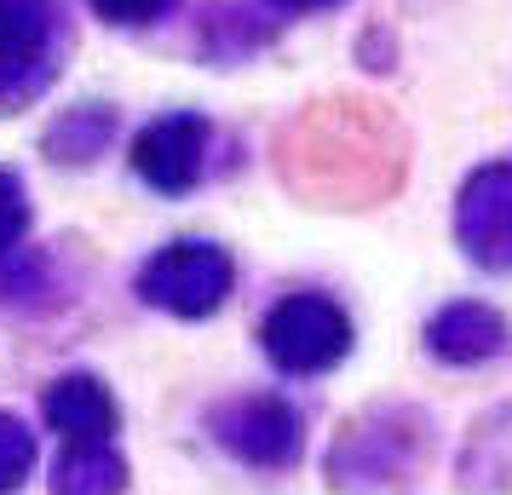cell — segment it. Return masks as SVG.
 Instances as JSON below:
<instances>
[{
  "instance_id": "cell-1",
  "label": "cell",
  "mask_w": 512,
  "mask_h": 495,
  "mask_svg": "<svg viewBox=\"0 0 512 495\" xmlns=\"http://www.w3.org/2000/svg\"><path fill=\"white\" fill-rule=\"evenodd\" d=\"M259 340H265V357L277 369L323 375V369H334L351 352V317L334 300H323V294H288L282 306H271Z\"/></svg>"
},
{
  "instance_id": "cell-2",
  "label": "cell",
  "mask_w": 512,
  "mask_h": 495,
  "mask_svg": "<svg viewBox=\"0 0 512 495\" xmlns=\"http://www.w3.org/2000/svg\"><path fill=\"white\" fill-rule=\"evenodd\" d=\"M236 283V265L213 242H173L139 271V294L173 317H213Z\"/></svg>"
},
{
  "instance_id": "cell-3",
  "label": "cell",
  "mask_w": 512,
  "mask_h": 495,
  "mask_svg": "<svg viewBox=\"0 0 512 495\" xmlns=\"http://www.w3.org/2000/svg\"><path fill=\"white\" fill-rule=\"evenodd\" d=\"M461 248L489 271H512V162L478 167L461 190V213H455Z\"/></svg>"
},
{
  "instance_id": "cell-4",
  "label": "cell",
  "mask_w": 512,
  "mask_h": 495,
  "mask_svg": "<svg viewBox=\"0 0 512 495\" xmlns=\"http://www.w3.org/2000/svg\"><path fill=\"white\" fill-rule=\"evenodd\" d=\"M213 438L254 467H282L300 449V415L282 398H242L213 415Z\"/></svg>"
},
{
  "instance_id": "cell-5",
  "label": "cell",
  "mask_w": 512,
  "mask_h": 495,
  "mask_svg": "<svg viewBox=\"0 0 512 495\" xmlns=\"http://www.w3.org/2000/svg\"><path fill=\"white\" fill-rule=\"evenodd\" d=\"M202 150H208V121L202 116H167V121H156V127L139 133V144H133V173L150 179L156 190H167V196H179V190L196 185Z\"/></svg>"
},
{
  "instance_id": "cell-6",
  "label": "cell",
  "mask_w": 512,
  "mask_h": 495,
  "mask_svg": "<svg viewBox=\"0 0 512 495\" xmlns=\"http://www.w3.org/2000/svg\"><path fill=\"white\" fill-rule=\"evenodd\" d=\"M41 409H47L52 432H64V444H110V432H116V421H121L116 398H110L104 380H93V375L52 380V392H47Z\"/></svg>"
},
{
  "instance_id": "cell-7",
  "label": "cell",
  "mask_w": 512,
  "mask_h": 495,
  "mask_svg": "<svg viewBox=\"0 0 512 495\" xmlns=\"http://www.w3.org/2000/svg\"><path fill=\"white\" fill-rule=\"evenodd\" d=\"M426 340H432V352H438L443 363H484V357L501 352L507 323L489 306H478V300H461V306H443L438 317H432Z\"/></svg>"
},
{
  "instance_id": "cell-8",
  "label": "cell",
  "mask_w": 512,
  "mask_h": 495,
  "mask_svg": "<svg viewBox=\"0 0 512 495\" xmlns=\"http://www.w3.org/2000/svg\"><path fill=\"white\" fill-rule=\"evenodd\" d=\"M47 52V0H0V87H12Z\"/></svg>"
},
{
  "instance_id": "cell-9",
  "label": "cell",
  "mask_w": 512,
  "mask_h": 495,
  "mask_svg": "<svg viewBox=\"0 0 512 495\" xmlns=\"http://www.w3.org/2000/svg\"><path fill=\"white\" fill-rule=\"evenodd\" d=\"M127 461L110 444H70L52 467V495H121Z\"/></svg>"
},
{
  "instance_id": "cell-10",
  "label": "cell",
  "mask_w": 512,
  "mask_h": 495,
  "mask_svg": "<svg viewBox=\"0 0 512 495\" xmlns=\"http://www.w3.org/2000/svg\"><path fill=\"white\" fill-rule=\"evenodd\" d=\"M35 467V438H29L24 421H12V415H0V495L18 490Z\"/></svg>"
},
{
  "instance_id": "cell-11",
  "label": "cell",
  "mask_w": 512,
  "mask_h": 495,
  "mask_svg": "<svg viewBox=\"0 0 512 495\" xmlns=\"http://www.w3.org/2000/svg\"><path fill=\"white\" fill-rule=\"evenodd\" d=\"M24 225H29L24 190H18V179H12V173H0V254L24 236Z\"/></svg>"
},
{
  "instance_id": "cell-12",
  "label": "cell",
  "mask_w": 512,
  "mask_h": 495,
  "mask_svg": "<svg viewBox=\"0 0 512 495\" xmlns=\"http://www.w3.org/2000/svg\"><path fill=\"white\" fill-rule=\"evenodd\" d=\"M93 12L110 24H150L167 12V0H93Z\"/></svg>"
},
{
  "instance_id": "cell-13",
  "label": "cell",
  "mask_w": 512,
  "mask_h": 495,
  "mask_svg": "<svg viewBox=\"0 0 512 495\" xmlns=\"http://www.w3.org/2000/svg\"><path fill=\"white\" fill-rule=\"evenodd\" d=\"M277 6H288V12H317V6H334V0H277Z\"/></svg>"
}]
</instances>
